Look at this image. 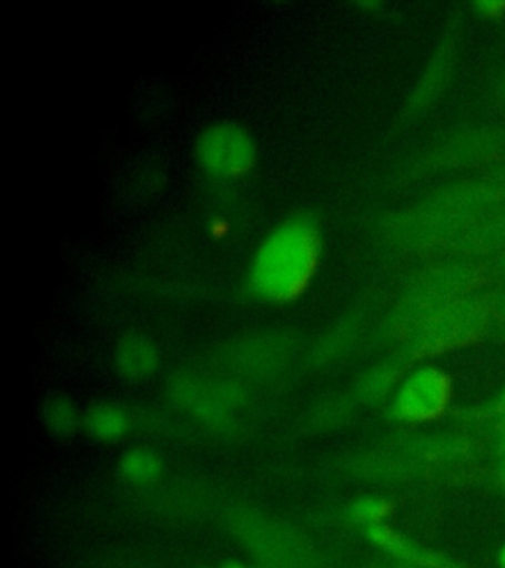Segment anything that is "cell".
I'll use <instances>...</instances> for the list:
<instances>
[{
  "label": "cell",
  "mask_w": 505,
  "mask_h": 568,
  "mask_svg": "<svg viewBox=\"0 0 505 568\" xmlns=\"http://www.w3.org/2000/svg\"><path fill=\"white\" fill-rule=\"evenodd\" d=\"M324 233L311 213H293L276 223L253 251L245 275L249 294L266 304L299 301L319 275Z\"/></svg>",
  "instance_id": "obj_1"
},
{
  "label": "cell",
  "mask_w": 505,
  "mask_h": 568,
  "mask_svg": "<svg viewBox=\"0 0 505 568\" xmlns=\"http://www.w3.org/2000/svg\"><path fill=\"white\" fill-rule=\"evenodd\" d=\"M504 202L505 186L499 184H456L407 210L383 215L377 230L391 245L413 253L451 248L472 223Z\"/></svg>",
  "instance_id": "obj_2"
},
{
  "label": "cell",
  "mask_w": 505,
  "mask_h": 568,
  "mask_svg": "<svg viewBox=\"0 0 505 568\" xmlns=\"http://www.w3.org/2000/svg\"><path fill=\"white\" fill-rule=\"evenodd\" d=\"M478 283V268L466 261H451L426 268L408 283L400 301L387 312L380 326V336L385 342L403 344L423 320L446 304L474 293Z\"/></svg>",
  "instance_id": "obj_3"
},
{
  "label": "cell",
  "mask_w": 505,
  "mask_h": 568,
  "mask_svg": "<svg viewBox=\"0 0 505 568\" xmlns=\"http://www.w3.org/2000/svg\"><path fill=\"white\" fill-rule=\"evenodd\" d=\"M169 395L198 425L222 436L240 430V413L249 405L248 383L231 375L180 372L170 377Z\"/></svg>",
  "instance_id": "obj_4"
},
{
  "label": "cell",
  "mask_w": 505,
  "mask_h": 568,
  "mask_svg": "<svg viewBox=\"0 0 505 568\" xmlns=\"http://www.w3.org/2000/svg\"><path fill=\"white\" fill-rule=\"evenodd\" d=\"M489 320L488 302L476 294L462 296L423 320L401 344L400 355L407 364H415L471 346L488 332Z\"/></svg>",
  "instance_id": "obj_5"
},
{
  "label": "cell",
  "mask_w": 505,
  "mask_h": 568,
  "mask_svg": "<svg viewBox=\"0 0 505 568\" xmlns=\"http://www.w3.org/2000/svg\"><path fill=\"white\" fill-rule=\"evenodd\" d=\"M231 535L255 557L261 568H316L319 557L311 542L255 507H231L225 515Z\"/></svg>",
  "instance_id": "obj_6"
},
{
  "label": "cell",
  "mask_w": 505,
  "mask_h": 568,
  "mask_svg": "<svg viewBox=\"0 0 505 568\" xmlns=\"http://www.w3.org/2000/svg\"><path fill=\"white\" fill-rule=\"evenodd\" d=\"M296 347L299 337L291 329H255L225 342L213 359L223 375L241 382L273 379L291 365Z\"/></svg>",
  "instance_id": "obj_7"
},
{
  "label": "cell",
  "mask_w": 505,
  "mask_h": 568,
  "mask_svg": "<svg viewBox=\"0 0 505 568\" xmlns=\"http://www.w3.org/2000/svg\"><path fill=\"white\" fill-rule=\"evenodd\" d=\"M387 446L407 454L423 468L441 479L468 476L484 456V444L471 433H413L397 435L387 440Z\"/></svg>",
  "instance_id": "obj_8"
},
{
  "label": "cell",
  "mask_w": 505,
  "mask_h": 568,
  "mask_svg": "<svg viewBox=\"0 0 505 568\" xmlns=\"http://www.w3.org/2000/svg\"><path fill=\"white\" fill-rule=\"evenodd\" d=\"M453 379L436 365L408 369L387 403V417L397 425L418 426L435 423L451 410Z\"/></svg>",
  "instance_id": "obj_9"
},
{
  "label": "cell",
  "mask_w": 505,
  "mask_h": 568,
  "mask_svg": "<svg viewBox=\"0 0 505 568\" xmlns=\"http://www.w3.org/2000/svg\"><path fill=\"white\" fill-rule=\"evenodd\" d=\"M194 156L208 176L240 180L257 164V141L238 121H215L195 136Z\"/></svg>",
  "instance_id": "obj_10"
},
{
  "label": "cell",
  "mask_w": 505,
  "mask_h": 568,
  "mask_svg": "<svg viewBox=\"0 0 505 568\" xmlns=\"http://www.w3.org/2000/svg\"><path fill=\"white\" fill-rule=\"evenodd\" d=\"M342 470L354 478L375 481V484H413V481H436L431 471L423 468L418 462L408 458L383 444L375 450H362L346 456L342 460Z\"/></svg>",
  "instance_id": "obj_11"
},
{
  "label": "cell",
  "mask_w": 505,
  "mask_h": 568,
  "mask_svg": "<svg viewBox=\"0 0 505 568\" xmlns=\"http://www.w3.org/2000/svg\"><path fill=\"white\" fill-rule=\"evenodd\" d=\"M365 539L377 550L385 552L393 562L411 568H476L461 559H454L443 550L433 549L425 542L408 537L390 524L373 525L365 529Z\"/></svg>",
  "instance_id": "obj_12"
},
{
  "label": "cell",
  "mask_w": 505,
  "mask_h": 568,
  "mask_svg": "<svg viewBox=\"0 0 505 568\" xmlns=\"http://www.w3.org/2000/svg\"><path fill=\"white\" fill-rule=\"evenodd\" d=\"M364 328L365 311L362 308L347 311L334 320L312 344L309 354L312 367H329L352 354V349L357 346L360 337L364 334Z\"/></svg>",
  "instance_id": "obj_13"
},
{
  "label": "cell",
  "mask_w": 505,
  "mask_h": 568,
  "mask_svg": "<svg viewBox=\"0 0 505 568\" xmlns=\"http://www.w3.org/2000/svg\"><path fill=\"white\" fill-rule=\"evenodd\" d=\"M113 365L119 377L127 383H144L160 367V349L156 342L142 329H129L117 339Z\"/></svg>",
  "instance_id": "obj_14"
},
{
  "label": "cell",
  "mask_w": 505,
  "mask_h": 568,
  "mask_svg": "<svg viewBox=\"0 0 505 568\" xmlns=\"http://www.w3.org/2000/svg\"><path fill=\"white\" fill-rule=\"evenodd\" d=\"M407 365L400 354L370 365L355 379L354 390H352L355 403L370 405V407L387 405L400 387V383L403 382Z\"/></svg>",
  "instance_id": "obj_15"
},
{
  "label": "cell",
  "mask_w": 505,
  "mask_h": 568,
  "mask_svg": "<svg viewBox=\"0 0 505 568\" xmlns=\"http://www.w3.org/2000/svg\"><path fill=\"white\" fill-rule=\"evenodd\" d=\"M448 251L461 257H486L505 251V207L492 210L472 223Z\"/></svg>",
  "instance_id": "obj_16"
},
{
  "label": "cell",
  "mask_w": 505,
  "mask_h": 568,
  "mask_svg": "<svg viewBox=\"0 0 505 568\" xmlns=\"http://www.w3.org/2000/svg\"><path fill=\"white\" fill-rule=\"evenodd\" d=\"M454 44L451 38H444L443 44L438 45L435 55L431 58V62L423 71V75L418 78L417 85L413 89V93L408 95L407 113L408 115H417L423 109L431 105L438 93L443 91L446 81L451 78L453 70Z\"/></svg>",
  "instance_id": "obj_17"
},
{
  "label": "cell",
  "mask_w": 505,
  "mask_h": 568,
  "mask_svg": "<svg viewBox=\"0 0 505 568\" xmlns=\"http://www.w3.org/2000/svg\"><path fill=\"white\" fill-rule=\"evenodd\" d=\"M492 146H494V141L489 139L488 133L456 134L453 139L435 146L433 151L426 152L425 156H421L418 164H415L413 169L431 170L461 166V164L474 162L476 160L474 156L484 154Z\"/></svg>",
  "instance_id": "obj_18"
},
{
  "label": "cell",
  "mask_w": 505,
  "mask_h": 568,
  "mask_svg": "<svg viewBox=\"0 0 505 568\" xmlns=\"http://www.w3.org/2000/svg\"><path fill=\"white\" fill-rule=\"evenodd\" d=\"M133 428L131 410L117 400H98L83 410V430L98 443H117Z\"/></svg>",
  "instance_id": "obj_19"
},
{
  "label": "cell",
  "mask_w": 505,
  "mask_h": 568,
  "mask_svg": "<svg viewBox=\"0 0 505 568\" xmlns=\"http://www.w3.org/2000/svg\"><path fill=\"white\" fill-rule=\"evenodd\" d=\"M40 420L50 435L70 438L83 428V413L65 393H52L40 405Z\"/></svg>",
  "instance_id": "obj_20"
},
{
  "label": "cell",
  "mask_w": 505,
  "mask_h": 568,
  "mask_svg": "<svg viewBox=\"0 0 505 568\" xmlns=\"http://www.w3.org/2000/svg\"><path fill=\"white\" fill-rule=\"evenodd\" d=\"M355 399L342 393H330L314 400L306 410V425L319 433H332L350 425L354 417Z\"/></svg>",
  "instance_id": "obj_21"
},
{
  "label": "cell",
  "mask_w": 505,
  "mask_h": 568,
  "mask_svg": "<svg viewBox=\"0 0 505 568\" xmlns=\"http://www.w3.org/2000/svg\"><path fill=\"white\" fill-rule=\"evenodd\" d=\"M117 470L124 481L133 486H151L162 476L164 462L160 454L149 446H131L121 454Z\"/></svg>",
  "instance_id": "obj_22"
},
{
  "label": "cell",
  "mask_w": 505,
  "mask_h": 568,
  "mask_svg": "<svg viewBox=\"0 0 505 568\" xmlns=\"http://www.w3.org/2000/svg\"><path fill=\"white\" fill-rule=\"evenodd\" d=\"M395 511L393 499L382 494H365L355 497L346 506V517L350 524L360 525L370 529L373 525L387 524L391 515Z\"/></svg>",
  "instance_id": "obj_23"
},
{
  "label": "cell",
  "mask_w": 505,
  "mask_h": 568,
  "mask_svg": "<svg viewBox=\"0 0 505 568\" xmlns=\"http://www.w3.org/2000/svg\"><path fill=\"white\" fill-rule=\"evenodd\" d=\"M456 418L466 425H496L502 418H505V389L484 405L458 410Z\"/></svg>",
  "instance_id": "obj_24"
},
{
  "label": "cell",
  "mask_w": 505,
  "mask_h": 568,
  "mask_svg": "<svg viewBox=\"0 0 505 568\" xmlns=\"http://www.w3.org/2000/svg\"><path fill=\"white\" fill-rule=\"evenodd\" d=\"M489 438H492V448H494V454H496V456L505 454V418H502V420L496 423V425H492Z\"/></svg>",
  "instance_id": "obj_25"
},
{
  "label": "cell",
  "mask_w": 505,
  "mask_h": 568,
  "mask_svg": "<svg viewBox=\"0 0 505 568\" xmlns=\"http://www.w3.org/2000/svg\"><path fill=\"white\" fill-rule=\"evenodd\" d=\"M489 479H492V484H494L502 494H505V454L496 456V462H494V466H492V470H489Z\"/></svg>",
  "instance_id": "obj_26"
},
{
  "label": "cell",
  "mask_w": 505,
  "mask_h": 568,
  "mask_svg": "<svg viewBox=\"0 0 505 568\" xmlns=\"http://www.w3.org/2000/svg\"><path fill=\"white\" fill-rule=\"evenodd\" d=\"M496 91L497 98L502 99V101H505V75L504 78H499V80H497Z\"/></svg>",
  "instance_id": "obj_27"
},
{
  "label": "cell",
  "mask_w": 505,
  "mask_h": 568,
  "mask_svg": "<svg viewBox=\"0 0 505 568\" xmlns=\"http://www.w3.org/2000/svg\"><path fill=\"white\" fill-rule=\"evenodd\" d=\"M496 562L497 568H505V542L502 545V549L497 550Z\"/></svg>",
  "instance_id": "obj_28"
},
{
  "label": "cell",
  "mask_w": 505,
  "mask_h": 568,
  "mask_svg": "<svg viewBox=\"0 0 505 568\" xmlns=\"http://www.w3.org/2000/svg\"><path fill=\"white\" fill-rule=\"evenodd\" d=\"M380 568H411V567H405V565H400V562H391V565H380Z\"/></svg>",
  "instance_id": "obj_29"
},
{
  "label": "cell",
  "mask_w": 505,
  "mask_h": 568,
  "mask_svg": "<svg viewBox=\"0 0 505 568\" xmlns=\"http://www.w3.org/2000/svg\"><path fill=\"white\" fill-rule=\"evenodd\" d=\"M360 568H380V565H365V567Z\"/></svg>",
  "instance_id": "obj_30"
},
{
  "label": "cell",
  "mask_w": 505,
  "mask_h": 568,
  "mask_svg": "<svg viewBox=\"0 0 505 568\" xmlns=\"http://www.w3.org/2000/svg\"><path fill=\"white\" fill-rule=\"evenodd\" d=\"M198 568H212V567H198Z\"/></svg>",
  "instance_id": "obj_31"
}]
</instances>
